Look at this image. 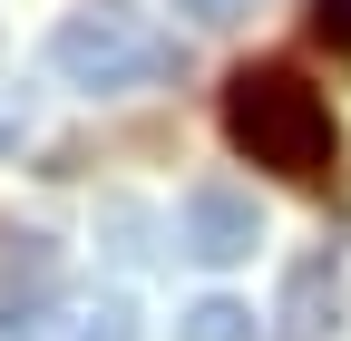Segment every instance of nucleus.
Segmentation results:
<instances>
[{"instance_id": "9d476101", "label": "nucleus", "mask_w": 351, "mask_h": 341, "mask_svg": "<svg viewBox=\"0 0 351 341\" xmlns=\"http://www.w3.org/2000/svg\"><path fill=\"white\" fill-rule=\"evenodd\" d=\"M313 49L351 59V0H313Z\"/></svg>"}, {"instance_id": "0eeeda50", "label": "nucleus", "mask_w": 351, "mask_h": 341, "mask_svg": "<svg viewBox=\"0 0 351 341\" xmlns=\"http://www.w3.org/2000/svg\"><path fill=\"white\" fill-rule=\"evenodd\" d=\"M176 341H254V312L225 303V292H205L195 312H176Z\"/></svg>"}, {"instance_id": "f03ea898", "label": "nucleus", "mask_w": 351, "mask_h": 341, "mask_svg": "<svg viewBox=\"0 0 351 341\" xmlns=\"http://www.w3.org/2000/svg\"><path fill=\"white\" fill-rule=\"evenodd\" d=\"M49 68L88 98H127V88H156L176 78V39L137 10V0H88L49 29Z\"/></svg>"}, {"instance_id": "20e7f679", "label": "nucleus", "mask_w": 351, "mask_h": 341, "mask_svg": "<svg viewBox=\"0 0 351 341\" xmlns=\"http://www.w3.org/2000/svg\"><path fill=\"white\" fill-rule=\"evenodd\" d=\"M341 303H351V292H341V264L313 253V264H293V283H283V331L293 341H322L341 322Z\"/></svg>"}, {"instance_id": "423d86ee", "label": "nucleus", "mask_w": 351, "mask_h": 341, "mask_svg": "<svg viewBox=\"0 0 351 341\" xmlns=\"http://www.w3.org/2000/svg\"><path fill=\"white\" fill-rule=\"evenodd\" d=\"M49 273H59V244L49 234H0V283L10 292H39Z\"/></svg>"}, {"instance_id": "7ed1b4c3", "label": "nucleus", "mask_w": 351, "mask_h": 341, "mask_svg": "<svg viewBox=\"0 0 351 341\" xmlns=\"http://www.w3.org/2000/svg\"><path fill=\"white\" fill-rule=\"evenodd\" d=\"M254 244H263V205L225 176H205L186 186V205H176V253H195L205 273H225V264H254Z\"/></svg>"}, {"instance_id": "9b49d317", "label": "nucleus", "mask_w": 351, "mask_h": 341, "mask_svg": "<svg viewBox=\"0 0 351 341\" xmlns=\"http://www.w3.org/2000/svg\"><path fill=\"white\" fill-rule=\"evenodd\" d=\"M176 10H186V20H195V29H234V20H244V10H254V0H176Z\"/></svg>"}, {"instance_id": "f257e3e1", "label": "nucleus", "mask_w": 351, "mask_h": 341, "mask_svg": "<svg viewBox=\"0 0 351 341\" xmlns=\"http://www.w3.org/2000/svg\"><path fill=\"white\" fill-rule=\"evenodd\" d=\"M225 137H234V156L274 166V176H293V186H322L332 156H341L332 98H322L302 68H274V59L225 78Z\"/></svg>"}, {"instance_id": "6e6552de", "label": "nucleus", "mask_w": 351, "mask_h": 341, "mask_svg": "<svg viewBox=\"0 0 351 341\" xmlns=\"http://www.w3.org/2000/svg\"><path fill=\"white\" fill-rule=\"evenodd\" d=\"M78 341H137V303H127V292L88 303V312H78Z\"/></svg>"}, {"instance_id": "39448f33", "label": "nucleus", "mask_w": 351, "mask_h": 341, "mask_svg": "<svg viewBox=\"0 0 351 341\" xmlns=\"http://www.w3.org/2000/svg\"><path fill=\"white\" fill-rule=\"evenodd\" d=\"M0 341H78V312H59L49 292H10L0 303Z\"/></svg>"}, {"instance_id": "1a4fd4ad", "label": "nucleus", "mask_w": 351, "mask_h": 341, "mask_svg": "<svg viewBox=\"0 0 351 341\" xmlns=\"http://www.w3.org/2000/svg\"><path fill=\"white\" fill-rule=\"evenodd\" d=\"M29 127H39V98H29V88H0V156H20Z\"/></svg>"}]
</instances>
